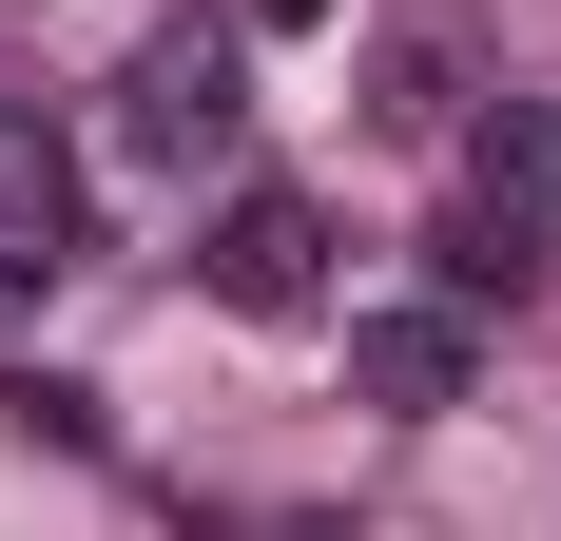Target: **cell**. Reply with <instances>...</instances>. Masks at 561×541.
Listing matches in <instances>:
<instances>
[{
	"label": "cell",
	"instance_id": "cell-2",
	"mask_svg": "<svg viewBox=\"0 0 561 541\" xmlns=\"http://www.w3.org/2000/svg\"><path fill=\"white\" fill-rule=\"evenodd\" d=\"M116 136L156 174H232L252 156V39L232 20H156V39L116 58Z\"/></svg>",
	"mask_w": 561,
	"mask_h": 541
},
{
	"label": "cell",
	"instance_id": "cell-3",
	"mask_svg": "<svg viewBox=\"0 0 561 541\" xmlns=\"http://www.w3.org/2000/svg\"><path fill=\"white\" fill-rule=\"evenodd\" d=\"M194 290H214V310H252V329L330 310V214H310L290 174H232V194H214V232H194Z\"/></svg>",
	"mask_w": 561,
	"mask_h": 541
},
{
	"label": "cell",
	"instance_id": "cell-7",
	"mask_svg": "<svg viewBox=\"0 0 561 541\" xmlns=\"http://www.w3.org/2000/svg\"><path fill=\"white\" fill-rule=\"evenodd\" d=\"M310 20H330V0H232V39H310Z\"/></svg>",
	"mask_w": 561,
	"mask_h": 541
},
{
	"label": "cell",
	"instance_id": "cell-6",
	"mask_svg": "<svg viewBox=\"0 0 561 541\" xmlns=\"http://www.w3.org/2000/svg\"><path fill=\"white\" fill-rule=\"evenodd\" d=\"M484 116V39L465 20H388L368 39V136H465Z\"/></svg>",
	"mask_w": 561,
	"mask_h": 541
},
{
	"label": "cell",
	"instance_id": "cell-1",
	"mask_svg": "<svg viewBox=\"0 0 561 541\" xmlns=\"http://www.w3.org/2000/svg\"><path fill=\"white\" fill-rule=\"evenodd\" d=\"M542 270H561V97H504V78H484V116H465V194H446V232H426V290L523 310Z\"/></svg>",
	"mask_w": 561,
	"mask_h": 541
},
{
	"label": "cell",
	"instance_id": "cell-5",
	"mask_svg": "<svg viewBox=\"0 0 561 541\" xmlns=\"http://www.w3.org/2000/svg\"><path fill=\"white\" fill-rule=\"evenodd\" d=\"M78 252H98V194H78V156L39 136V97H0V310H39Z\"/></svg>",
	"mask_w": 561,
	"mask_h": 541
},
{
	"label": "cell",
	"instance_id": "cell-4",
	"mask_svg": "<svg viewBox=\"0 0 561 541\" xmlns=\"http://www.w3.org/2000/svg\"><path fill=\"white\" fill-rule=\"evenodd\" d=\"M465 387H484V310H465V290H388V310H348V406L446 426Z\"/></svg>",
	"mask_w": 561,
	"mask_h": 541
}]
</instances>
